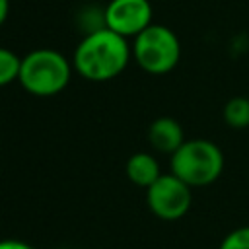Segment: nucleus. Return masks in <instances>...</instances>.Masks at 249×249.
I'll return each instance as SVG.
<instances>
[{
	"mask_svg": "<svg viewBox=\"0 0 249 249\" xmlns=\"http://www.w3.org/2000/svg\"><path fill=\"white\" fill-rule=\"evenodd\" d=\"M130 58L132 45L128 39L103 25L80 39L72 54V66L89 82H107L121 76Z\"/></svg>",
	"mask_w": 249,
	"mask_h": 249,
	"instance_id": "obj_1",
	"label": "nucleus"
},
{
	"mask_svg": "<svg viewBox=\"0 0 249 249\" xmlns=\"http://www.w3.org/2000/svg\"><path fill=\"white\" fill-rule=\"evenodd\" d=\"M72 62L56 49H35L21 56L19 86L35 97H51L60 93L72 76Z\"/></svg>",
	"mask_w": 249,
	"mask_h": 249,
	"instance_id": "obj_2",
	"label": "nucleus"
},
{
	"mask_svg": "<svg viewBox=\"0 0 249 249\" xmlns=\"http://www.w3.org/2000/svg\"><path fill=\"white\" fill-rule=\"evenodd\" d=\"M224 171L222 150L204 138L185 140L171 154V173L183 179L189 187L212 185Z\"/></svg>",
	"mask_w": 249,
	"mask_h": 249,
	"instance_id": "obj_3",
	"label": "nucleus"
},
{
	"mask_svg": "<svg viewBox=\"0 0 249 249\" xmlns=\"http://www.w3.org/2000/svg\"><path fill=\"white\" fill-rule=\"evenodd\" d=\"M132 58L152 76L169 74L181 58L179 37L169 27L152 23L132 39Z\"/></svg>",
	"mask_w": 249,
	"mask_h": 249,
	"instance_id": "obj_4",
	"label": "nucleus"
},
{
	"mask_svg": "<svg viewBox=\"0 0 249 249\" xmlns=\"http://www.w3.org/2000/svg\"><path fill=\"white\" fill-rule=\"evenodd\" d=\"M191 189L193 187H189L175 173H161L146 189V204L150 212L160 220H179L189 212L193 204Z\"/></svg>",
	"mask_w": 249,
	"mask_h": 249,
	"instance_id": "obj_5",
	"label": "nucleus"
},
{
	"mask_svg": "<svg viewBox=\"0 0 249 249\" xmlns=\"http://www.w3.org/2000/svg\"><path fill=\"white\" fill-rule=\"evenodd\" d=\"M103 18L105 27L126 39H134L154 23V10L150 0H111L103 8Z\"/></svg>",
	"mask_w": 249,
	"mask_h": 249,
	"instance_id": "obj_6",
	"label": "nucleus"
},
{
	"mask_svg": "<svg viewBox=\"0 0 249 249\" xmlns=\"http://www.w3.org/2000/svg\"><path fill=\"white\" fill-rule=\"evenodd\" d=\"M148 142L156 152L171 156L185 142L183 126L173 117H158L148 126Z\"/></svg>",
	"mask_w": 249,
	"mask_h": 249,
	"instance_id": "obj_7",
	"label": "nucleus"
},
{
	"mask_svg": "<svg viewBox=\"0 0 249 249\" xmlns=\"http://www.w3.org/2000/svg\"><path fill=\"white\" fill-rule=\"evenodd\" d=\"M124 171H126V177H128V181L132 185L144 187V189H148L161 175V169H160L158 160L152 154H148V152H136V154H132L126 160Z\"/></svg>",
	"mask_w": 249,
	"mask_h": 249,
	"instance_id": "obj_8",
	"label": "nucleus"
},
{
	"mask_svg": "<svg viewBox=\"0 0 249 249\" xmlns=\"http://www.w3.org/2000/svg\"><path fill=\"white\" fill-rule=\"evenodd\" d=\"M224 121L231 128H247L249 126V97L235 95L224 105Z\"/></svg>",
	"mask_w": 249,
	"mask_h": 249,
	"instance_id": "obj_9",
	"label": "nucleus"
},
{
	"mask_svg": "<svg viewBox=\"0 0 249 249\" xmlns=\"http://www.w3.org/2000/svg\"><path fill=\"white\" fill-rule=\"evenodd\" d=\"M21 70V56H18L12 49L0 47V88L18 82Z\"/></svg>",
	"mask_w": 249,
	"mask_h": 249,
	"instance_id": "obj_10",
	"label": "nucleus"
},
{
	"mask_svg": "<svg viewBox=\"0 0 249 249\" xmlns=\"http://www.w3.org/2000/svg\"><path fill=\"white\" fill-rule=\"evenodd\" d=\"M218 249H249V226L231 230L220 243Z\"/></svg>",
	"mask_w": 249,
	"mask_h": 249,
	"instance_id": "obj_11",
	"label": "nucleus"
},
{
	"mask_svg": "<svg viewBox=\"0 0 249 249\" xmlns=\"http://www.w3.org/2000/svg\"><path fill=\"white\" fill-rule=\"evenodd\" d=\"M0 249H33L21 239H0Z\"/></svg>",
	"mask_w": 249,
	"mask_h": 249,
	"instance_id": "obj_12",
	"label": "nucleus"
},
{
	"mask_svg": "<svg viewBox=\"0 0 249 249\" xmlns=\"http://www.w3.org/2000/svg\"><path fill=\"white\" fill-rule=\"evenodd\" d=\"M8 14H10V0H0V27L8 19Z\"/></svg>",
	"mask_w": 249,
	"mask_h": 249,
	"instance_id": "obj_13",
	"label": "nucleus"
}]
</instances>
